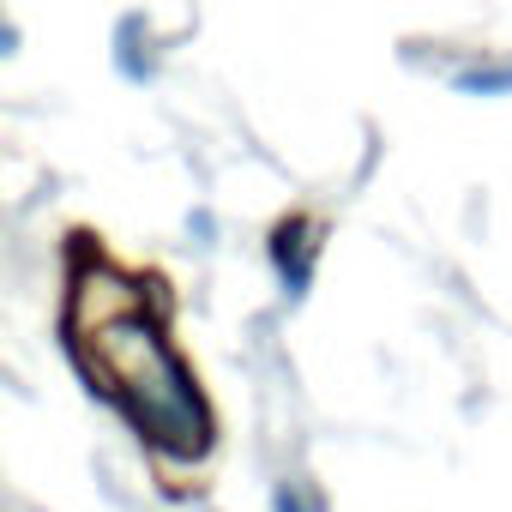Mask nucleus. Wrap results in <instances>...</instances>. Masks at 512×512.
Returning <instances> with one entry per match:
<instances>
[{
	"label": "nucleus",
	"mask_w": 512,
	"mask_h": 512,
	"mask_svg": "<svg viewBox=\"0 0 512 512\" xmlns=\"http://www.w3.org/2000/svg\"><path fill=\"white\" fill-rule=\"evenodd\" d=\"M67 344L91 386L121 404V416L151 440L157 458H205L211 452V404L169 344L163 314L145 308V284L115 272L109 260H85L73 272Z\"/></svg>",
	"instance_id": "nucleus-1"
}]
</instances>
